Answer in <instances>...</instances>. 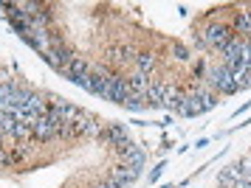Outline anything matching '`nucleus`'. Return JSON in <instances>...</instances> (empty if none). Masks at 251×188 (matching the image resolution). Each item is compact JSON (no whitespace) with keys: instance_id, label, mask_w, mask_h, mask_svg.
<instances>
[{"instance_id":"obj_12","label":"nucleus","mask_w":251,"mask_h":188,"mask_svg":"<svg viewBox=\"0 0 251 188\" xmlns=\"http://www.w3.org/2000/svg\"><path fill=\"white\" fill-rule=\"evenodd\" d=\"M243 168H240V163H228V166H223L220 171H217V188H234L237 183H243Z\"/></svg>"},{"instance_id":"obj_9","label":"nucleus","mask_w":251,"mask_h":188,"mask_svg":"<svg viewBox=\"0 0 251 188\" xmlns=\"http://www.w3.org/2000/svg\"><path fill=\"white\" fill-rule=\"evenodd\" d=\"M161 67V56L152 51V48H141L136 54V62H133V70H138V73H144V76H155V70Z\"/></svg>"},{"instance_id":"obj_17","label":"nucleus","mask_w":251,"mask_h":188,"mask_svg":"<svg viewBox=\"0 0 251 188\" xmlns=\"http://www.w3.org/2000/svg\"><path fill=\"white\" fill-rule=\"evenodd\" d=\"M122 107H125L127 112H147V99H144V96H133V93H130Z\"/></svg>"},{"instance_id":"obj_18","label":"nucleus","mask_w":251,"mask_h":188,"mask_svg":"<svg viewBox=\"0 0 251 188\" xmlns=\"http://www.w3.org/2000/svg\"><path fill=\"white\" fill-rule=\"evenodd\" d=\"M164 168H167V160H161L158 166H155L152 171H150V186H152V183H158V180H161V174H164Z\"/></svg>"},{"instance_id":"obj_3","label":"nucleus","mask_w":251,"mask_h":188,"mask_svg":"<svg viewBox=\"0 0 251 188\" xmlns=\"http://www.w3.org/2000/svg\"><path fill=\"white\" fill-rule=\"evenodd\" d=\"M136 48L130 42H119V45H110L107 51H104V65L110 67V70H125L127 73V65H133L136 62Z\"/></svg>"},{"instance_id":"obj_1","label":"nucleus","mask_w":251,"mask_h":188,"mask_svg":"<svg viewBox=\"0 0 251 188\" xmlns=\"http://www.w3.org/2000/svg\"><path fill=\"white\" fill-rule=\"evenodd\" d=\"M195 28H198L201 37H203V54H217V51L234 37L228 20H217V22H201L198 20L195 22Z\"/></svg>"},{"instance_id":"obj_5","label":"nucleus","mask_w":251,"mask_h":188,"mask_svg":"<svg viewBox=\"0 0 251 188\" xmlns=\"http://www.w3.org/2000/svg\"><path fill=\"white\" fill-rule=\"evenodd\" d=\"M31 132H34V144H54V141H59L62 124L48 121L46 115H43V118H37V121L31 124Z\"/></svg>"},{"instance_id":"obj_7","label":"nucleus","mask_w":251,"mask_h":188,"mask_svg":"<svg viewBox=\"0 0 251 188\" xmlns=\"http://www.w3.org/2000/svg\"><path fill=\"white\" fill-rule=\"evenodd\" d=\"M228 25L240 40H251V6H234L231 17H228Z\"/></svg>"},{"instance_id":"obj_14","label":"nucleus","mask_w":251,"mask_h":188,"mask_svg":"<svg viewBox=\"0 0 251 188\" xmlns=\"http://www.w3.org/2000/svg\"><path fill=\"white\" fill-rule=\"evenodd\" d=\"M150 84H152V79L144 76V73H138V70L127 73V87H130V93H133V96H147Z\"/></svg>"},{"instance_id":"obj_19","label":"nucleus","mask_w":251,"mask_h":188,"mask_svg":"<svg viewBox=\"0 0 251 188\" xmlns=\"http://www.w3.org/2000/svg\"><path fill=\"white\" fill-rule=\"evenodd\" d=\"M246 110H251V99H249V101H243V104H240L237 110L231 112V118H240V112H246Z\"/></svg>"},{"instance_id":"obj_13","label":"nucleus","mask_w":251,"mask_h":188,"mask_svg":"<svg viewBox=\"0 0 251 188\" xmlns=\"http://www.w3.org/2000/svg\"><path fill=\"white\" fill-rule=\"evenodd\" d=\"M144 99H147V110H164V79H152Z\"/></svg>"},{"instance_id":"obj_8","label":"nucleus","mask_w":251,"mask_h":188,"mask_svg":"<svg viewBox=\"0 0 251 188\" xmlns=\"http://www.w3.org/2000/svg\"><path fill=\"white\" fill-rule=\"evenodd\" d=\"M99 141H102L107 149H113V146L130 141V126H127V124H122V121H107L104 132L99 135Z\"/></svg>"},{"instance_id":"obj_16","label":"nucleus","mask_w":251,"mask_h":188,"mask_svg":"<svg viewBox=\"0 0 251 188\" xmlns=\"http://www.w3.org/2000/svg\"><path fill=\"white\" fill-rule=\"evenodd\" d=\"M88 73H91V62H88L82 54H76L74 62H71V67H68V73H65V79L74 82V79H82V76H88Z\"/></svg>"},{"instance_id":"obj_20","label":"nucleus","mask_w":251,"mask_h":188,"mask_svg":"<svg viewBox=\"0 0 251 188\" xmlns=\"http://www.w3.org/2000/svg\"><path fill=\"white\" fill-rule=\"evenodd\" d=\"M203 146H209V138H201V141H195V149H203Z\"/></svg>"},{"instance_id":"obj_6","label":"nucleus","mask_w":251,"mask_h":188,"mask_svg":"<svg viewBox=\"0 0 251 188\" xmlns=\"http://www.w3.org/2000/svg\"><path fill=\"white\" fill-rule=\"evenodd\" d=\"M130 96V87H127V73L125 70H113L110 79H107V101L113 104H125V99Z\"/></svg>"},{"instance_id":"obj_22","label":"nucleus","mask_w":251,"mask_h":188,"mask_svg":"<svg viewBox=\"0 0 251 188\" xmlns=\"http://www.w3.org/2000/svg\"><path fill=\"white\" fill-rule=\"evenodd\" d=\"M161 188H178V186H161Z\"/></svg>"},{"instance_id":"obj_2","label":"nucleus","mask_w":251,"mask_h":188,"mask_svg":"<svg viewBox=\"0 0 251 188\" xmlns=\"http://www.w3.org/2000/svg\"><path fill=\"white\" fill-rule=\"evenodd\" d=\"M203 82H206V87L215 90L217 96H234V93H240L234 79H231V70L223 67L220 62H209V70H206Z\"/></svg>"},{"instance_id":"obj_4","label":"nucleus","mask_w":251,"mask_h":188,"mask_svg":"<svg viewBox=\"0 0 251 188\" xmlns=\"http://www.w3.org/2000/svg\"><path fill=\"white\" fill-rule=\"evenodd\" d=\"M76 54H79V51H76V48H71V45L65 42V45H59V48H51V51L43 56V62L65 79V73H68V67H71V62H74V56H76Z\"/></svg>"},{"instance_id":"obj_10","label":"nucleus","mask_w":251,"mask_h":188,"mask_svg":"<svg viewBox=\"0 0 251 188\" xmlns=\"http://www.w3.org/2000/svg\"><path fill=\"white\" fill-rule=\"evenodd\" d=\"M104 180H107V183H110L113 188H130V186H133V183L138 180V174L133 171V168H127L125 163H113Z\"/></svg>"},{"instance_id":"obj_23","label":"nucleus","mask_w":251,"mask_h":188,"mask_svg":"<svg viewBox=\"0 0 251 188\" xmlns=\"http://www.w3.org/2000/svg\"><path fill=\"white\" fill-rule=\"evenodd\" d=\"M68 188H74V186H68Z\"/></svg>"},{"instance_id":"obj_11","label":"nucleus","mask_w":251,"mask_h":188,"mask_svg":"<svg viewBox=\"0 0 251 188\" xmlns=\"http://www.w3.org/2000/svg\"><path fill=\"white\" fill-rule=\"evenodd\" d=\"M119 163H125L127 168H133L138 177H141V174H144V168H147V144H138L136 149H133V152H127Z\"/></svg>"},{"instance_id":"obj_21","label":"nucleus","mask_w":251,"mask_h":188,"mask_svg":"<svg viewBox=\"0 0 251 188\" xmlns=\"http://www.w3.org/2000/svg\"><path fill=\"white\" fill-rule=\"evenodd\" d=\"M93 188H113L107 180H99V183H93Z\"/></svg>"},{"instance_id":"obj_15","label":"nucleus","mask_w":251,"mask_h":188,"mask_svg":"<svg viewBox=\"0 0 251 188\" xmlns=\"http://www.w3.org/2000/svg\"><path fill=\"white\" fill-rule=\"evenodd\" d=\"M170 56H172V62H178V65H192V59H195L192 48L183 45V42H178V40H172L170 42Z\"/></svg>"}]
</instances>
